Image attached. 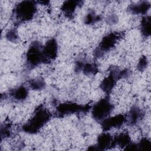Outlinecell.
Here are the masks:
<instances>
[{"label":"cell","mask_w":151,"mask_h":151,"mask_svg":"<svg viewBox=\"0 0 151 151\" xmlns=\"http://www.w3.org/2000/svg\"><path fill=\"white\" fill-rule=\"evenodd\" d=\"M37 12V4L34 1H24L17 4L14 9V18L18 22L32 19Z\"/></svg>","instance_id":"obj_2"},{"label":"cell","mask_w":151,"mask_h":151,"mask_svg":"<svg viewBox=\"0 0 151 151\" xmlns=\"http://www.w3.org/2000/svg\"><path fill=\"white\" fill-rule=\"evenodd\" d=\"M148 65V60L146 57L142 56L139 59L137 65V68L139 71H145Z\"/></svg>","instance_id":"obj_22"},{"label":"cell","mask_w":151,"mask_h":151,"mask_svg":"<svg viewBox=\"0 0 151 151\" xmlns=\"http://www.w3.org/2000/svg\"><path fill=\"white\" fill-rule=\"evenodd\" d=\"M98 66L94 63L86 62L81 71L86 76H93L98 72Z\"/></svg>","instance_id":"obj_18"},{"label":"cell","mask_w":151,"mask_h":151,"mask_svg":"<svg viewBox=\"0 0 151 151\" xmlns=\"http://www.w3.org/2000/svg\"><path fill=\"white\" fill-rule=\"evenodd\" d=\"M120 38V34L118 32H110L106 35L100 42L99 45L94 51L95 58H100L112 49L117 44Z\"/></svg>","instance_id":"obj_5"},{"label":"cell","mask_w":151,"mask_h":151,"mask_svg":"<svg viewBox=\"0 0 151 151\" xmlns=\"http://www.w3.org/2000/svg\"><path fill=\"white\" fill-rule=\"evenodd\" d=\"M29 87L34 90H42L45 87V82L42 77L31 79L28 82Z\"/></svg>","instance_id":"obj_17"},{"label":"cell","mask_w":151,"mask_h":151,"mask_svg":"<svg viewBox=\"0 0 151 151\" xmlns=\"http://www.w3.org/2000/svg\"><path fill=\"white\" fill-rule=\"evenodd\" d=\"M10 136V130L9 129L8 126L4 125L1 126V140H2L4 138L8 137Z\"/></svg>","instance_id":"obj_23"},{"label":"cell","mask_w":151,"mask_h":151,"mask_svg":"<svg viewBox=\"0 0 151 151\" xmlns=\"http://www.w3.org/2000/svg\"><path fill=\"white\" fill-rule=\"evenodd\" d=\"M101 20L100 15L96 14L94 11H90L85 16L84 19V22L86 24L90 25L96 23Z\"/></svg>","instance_id":"obj_19"},{"label":"cell","mask_w":151,"mask_h":151,"mask_svg":"<svg viewBox=\"0 0 151 151\" xmlns=\"http://www.w3.org/2000/svg\"><path fill=\"white\" fill-rule=\"evenodd\" d=\"M51 114L49 111L40 106L34 111L32 117L22 126V130L28 134L38 133L50 120Z\"/></svg>","instance_id":"obj_1"},{"label":"cell","mask_w":151,"mask_h":151,"mask_svg":"<svg viewBox=\"0 0 151 151\" xmlns=\"http://www.w3.org/2000/svg\"><path fill=\"white\" fill-rule=\"evenodd\" d=\"M91 106L88 104H80L76 103L66 102L59 104L56 107V113L58 116L63 117L72 114L86 113L90 110Z\"/></svg>","instance_id":"obj_6"},{"label":"cell","mask_w":151,"mask_h":151,"mask_svg":"<svg viewBox=\"0 0 151 151\" xmlns=\"http://www.w3.org/2000/svg\"><path fill=\"white\" fill-rule=\"evenodd\" d=\"M85 63L86 62L82 59H79L77 60L75 63V71L77 73L81 71Z\"/></svg>","instance_id":"obj_25"},{"label":"cell","mask_w":151,"mask_h":151,"mask_svg":"<svg viewBox=\"0 0 151 151\" xmlns=\"http://www.w3.org/2000/svg\"><path fill=\"white\" fill-rule=\"evenodd\" d=\"M5 37L8 41L12 42H15L18 40V35L17 31L15 29H9L6 33Z\"/></svg>","instance_id":"obj_21"},{"label":"cell","mask_w":151,"mask_h":151,"mask_svg":"<svg viewBox=\"0 0 151 151\" xmlns=\"http://www.w3.org/2000/svg\"><path fill=\"white\" fill-rule=\"evenodd\" d=\"M112 141L113 137L111 134L107 132H104L99 134L95 145L97 150H106L111 147Z\"/></svg>","instance_id":"obj_11"},{"label":"cell","mask_w":151,"mask_h":151,"mask_svg":"<svg viewBox=\"0 0 151 151\" xmlns=\"http://www.w3.org/2000/svg\"><path fill=\"white\" fill-rule=\"evenodd\" d=\"M42 47L38 41H34L29 45L26 54V65L28 69L34 68L41 64H47Z\"/></svg>","instance_id":"obj_3"},{"label":"cell","mask_w":151,"mask_h":151,"mask_svg":"<svg viewBox=\"0 0 151 151\" xmlns=\"http://www.w3.org/2000/svg\"><path fill=\"white\" fill-rule=\"evenodd\" d=\"M140 32L143 36L148 37L150 35V15L145 16L142 18L140 25Z\"/></svg>","instance_id":"obj_16"},{"label":"cell","mask_w":151,"mask_h":151,"mask_svg":"<svg viewBox=\"0 0 151 151\" xmlns=\"http://www.w3.org/2000/svg\"><path fill=\"white\" fill-rule=\"evenodd\" d=\"M125 122H126V116L122 114L111 117L109 116L100 122L101 127L104 132H107L113 128L120 127Z\"/></svg>","instance_id":"obj_7"},{"label":"cell","mask_w":151,"mask_h":151,"mask_svg":"<svg viewBox=\"0 0 151 151\" xmlns=\"http://www.w3.org/2000/svg\"><path fill=\"white\" fill-rule=\"evenodd\" d=\"M150 8V2L142 1L130 4L127 7V11L133 15H145Z\"/></svg>","instance_id":"obj_10"},{"label":"cell","mask_w":151,"mask_h":151,"mask_svg":"<svg viewBox=\"0 0 151 151\" xmlns=\"http://www.w3.org/2000/svg\"><path fill=\"white\" fill-rule=\"evenodd\" d=\"M137 150H151V142L146 137H143L140 140L137 142Z\"/></svg>","instance_id":"obj_20"},{"label":"cell","mask_w":151,"mask_h":151,"mask_svg":"<svg viewBox=\"0 0 151 151\" xmlns=\"http://www.w3.org/2000/svg\"><path fill=\"white\" fill-rule=\"evenodd\" d=\"M83 3V2L81 1H66L63 4L61 9L64 14L71 17L74 13L76 9Z\"/></svg>","instance_id":"obj_14"},{"label":"cell","mask_w":151,"mask_h":151,"mask_svg":"<svg viewBox=\"0 0 151 151\" xmlns=\"http://www.w3.org/2000/svg\"><path fill=\"white\" fill-rule=\"evenodd\" d=\"M106 22L109 25L116 24L118 22V17L116 14H110L106 18Z\"/></svg>","instance_id":"obj_24"},{"label":"cell","mask_w":151,"mask_h":151,"mask_svg":"<svg viewBox=\"0 0 151 151\" xmlns=\"http://www.w3.org/2000/svg\"><path fill=\"white\" fill-rule=\"evenodd\" d=\"M42 52L47 63L54 60L57 57L58 52L57 40L54 38L49 39L42 47Z\"/></svg>","instance_id":"obj_8"},{"label":"cell","mask_w":151,"mask_h":151,"mask_svg":"<svg viewBox=\"0 0 151 151\" xmlns=\"http://www.w3.org/2000/svg\"><path fill=\"white\" fill-rule=\"evenodd\" d=\"M145 113L139 106L134 105L129 110L126 116V122L129 125L134 126L139 123L144 118Z\"/></svg>","instance_id":"obj_9"},{"label":"cell","mask_w":151,"mask_h":151,"mask_svg":"<svg viewBox=\"0 0 151 151\" xmlns=\"http://www.w3.org/2000/svg\"><path fill=\"white\" fill-rule=\"evenodd\" d=\"M113 108L114 106L109 98H103L91 107V116L95 120L100 122L110 116Z\"/></svg>","instance_id":"obj_4"},{"label":"cell","mask_w":151,"mask_h":151,"mask_svg":"<svg viewBox=\"0 0 151 151\" xmlns=\"http://www.w3.org/2000/svg\"><path fill=\"white\" fill-rule=\"evenodd\" d=\"M117 80L116 78L110 73L105 77L101 82L100 87V88L107 94H109L113 89Z\"/></svg>","instance_id":"obj_15"},{"label":"cell","mask_w":151,"mask_h":151,"mask_svg":"<svg viewBox=\"0 0 151 151\" xmlns=\"http://www.w3.org/2000/svg\"><path fill=\"white\" fill-rule=\"evenodd\" d=\"M130 142L131 139L129 134L126 132H122L113 137L111 147H118L124 149Z\"/></svg>","instance_id":"obj_12"},{"label":"cell","mask_w":151,"mask_h":151,"mask_svg":"<svg viewBox=\"0 0 151 151\" xmlns=\"http://www.w3.org/2000/svg\"><path fill=\"white\" fill-rule=\"evenodd\" d=\"M28 95L27 88L22 85L15 87L9 91V96L16 101H22L25 100Z\"/></svg>","instance_id":"obj_13"}]
</instances>
